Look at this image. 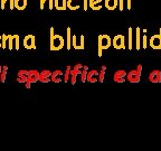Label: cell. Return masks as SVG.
<instances>
[{
    "mask_svg": "<svg viewBox=\"0 0 161 151\" xmlns=\"http://www.w3.org/2000/svg\"><path fill=\"white\" fill-rule=\"evenodd\" d=\"M49 44H50V50H60L63 48L65 40L60 35H56L54 34V28H50V38H49Z\"/></svg>",
    "mask_w": 161,
    "mask_h": 151,
    "instance_id": "cell-1",
    "label": "cell"
},
{
    "mask_svg": "<svg viewBox=\"0 0 161 151\" xmlns=\"http://www.w3.org/2000/svg\"><path fill=\"white\" fill-rule=\"evenodd\" d=\"M112 44V39L108 35H100L98 36V57L102 56V52L108 49Z\"/></svg>",
    "mask_w": 161,
    "mask_h": 151,
    "instance_id": "cell-2",
    "label": "cell"
},
{
    "mask_svg": "<svg viewBox=\"0 0 161 151\" xmlns=\"http://www.w3.org/2000/svg\"><path fill=\"white\" fill-rule=\"evenodd\" d=\"M112 45L115 49H125V40H124V36L119 34L112 39Z\"/></svg>",
    "mask_w": 161,
    "mask_h": 151,
    "instance_id": "cell-3",
    "label": "cell"
},
{
    "mask_svg": "<svg viewBox=\"0 0 161 151\" xmlns=\"http://www.w3.org/2000/svg\"><path fill=\"white\" fill-rule=\"evenodd\" d=\"M24 47L26 49H36V38L34 35L29 34L24 38Z\"/></svg>",
    "mask_w": 161,
    "mask_h": 151,
    "instance_id": "cell-4",
    "label": "cell"
},
{
    "mask_svg": "<svg viewBox=\"0 0 161 151\" xmlns=\"http://www.w3.org/2000/svg\"><path fill=\"white\" fill-rule=\"evenodd\" d=\"M149 44H150L152 49H161V28L160 33L157 34V35H153L150 38Z\"/></svg>",
    "mask_w": 161,
    "mask_h": 151,
    "instance_id": "cell-5",
    "label": "cell"
},
{
    "mask_svg": "<svg viewBox=\"0 0 161 151\" xmlns=\"http://www.w3.org/2000/svg\"><path fill=\"white\" fill-rule=\"evenodd\" d=\"M8 46H9V50L14 49V48L17 49V50H19V36L18 35H9Z\"/></svg>",
    "mask_w": 161,
    "mask_h": 151,
    "instance_id": "cell-6",
    "label": "cell"
},
{
    "mask_svg": "<svg viewBox=\"0 0 161 151\" xmlns=\"http://www.w3.org/2000/svg\"><path fill=\"white\" fill-rule=\"evenodd\" d=\"M140 76H141V72L140 70H131L130 73H128L126 78L130 81L131 83H138L140 81Z\"/></svg>",
    "mask_w": 161,
    "mask_h": 151,
    "instance_id": "cell-7",
    "label": "cell"
},
{
    "mask_svg": "<svg viewBox=\"0 0 161 151\" xmlns=\"http://www.w3.org/2000/svg\"><path fill=\"white\" fill-rule=\"evenodd\" d=\"M126 75H128V74L125 73V70H118V72L114 74V81L118 82V83H123Z\"/></svg>",
    "mask_w": 161,
    "mask_h": 151,
    "instance_id": "cell-8",
    "label": "cell"
},
{
    "mask_svg": "<svg viewBox=\"0 0 161 151\" xmlns=\"http://www.w3.org/2000/svg\"><path fill=\"white\" fill-rule=\"evenodd\" d=\"M149 80L153 83H158V82H161V72L160 70H153L151 72L150 75H149Z\"/></svg>",
    "mask_w": 161,
    "mask_h": 151,
    "instance_id": "cell-9",
    "label": "cell"
},
{
    "mask_svg": "<svg viewBox=\"0 0 161 151\" xmlns=\"http://www.w3.org/2000/svg\"><path fill=\"white\" fill-rule=\"evenodd\" d=\"M103 0H88V7L92 10H101Z\"/></svg>",
    "mask_w": 161,
    "mask_h": 151,
    "instance_id": "cell-10",
    "label": "cell"
},
{
    "mask_svg": "<svg viewBox=\"0 0 161 151\" xmlns=\"http://www.w3.org/2000/svg\"><path fill=\"white\" fill-rule=\"evenodd\" d=\"M104 6L108 8V10H115L119 7V0H105Z\"/></svg>",
    "mask_w": 161,
    "mask_h": 151,
    "instance_id": "cell-11",
    "label": "cell"
},
{
    "mask_svg": "<svg viewBox=\"0 0 161 151\" xmlns=\"http://www.w3.org/2000/svg\"><path fill=\"white\" fill-rule=\"evenodd\" d=\"M54 6L57 10H66L67 8V0H55Z\"/></svg>",
    "mask_w": 161,
    "mask_h": 151,
    "instance_id": "cell-12",
    "label": "cell"
},
{
    "mask_svg": "<svg viewBox=\"0 0 161 151\" xmlns=\"http://www.w3.org/2000/svg\"><path fill=\"white\" fill-rule=\"evenodd\" d=\"M136 50H140V48H141V29H140V27H136Z\"/></svg>",
    "mask_w": 161,
    "mask_h": 151,
    "instance_id": "cell-13",
    "label": "cell"
},
{
    "mask_svg": "<svg viewBox=\"0 0 161 151\" xmlns=\"http://www.w3.org/2000/svg\"><path fill=\"white\" fill-rule=\"evenodd\" d=\"M80 0H67V8L69 10H77L80 8Z\"/></svg>",
    "mask_w": 161,
    "mask_h": 151,
    "instance_id": "cell-14",
    "label": "cell"
},
{
    "mask_svg": "<svg viewBox=\"0 0 161 151\" xmlns=\"http://www.w3.org/2000/svg\"><path fill=\"white\" fill-rule=\"evenodd\" d=\"M27 7V0H15V8L18 10H25Z\"/></svg>",
    "mask_w": 161,
    "mask_h": 151,
    "instance_id": "cell-15",
    "label": "cell"
},
{
    "mask_svg": "<svg viewBox=\"0 0 161 151\" xmlns=\"http://www.w3.org/2000/svg\"><path fill=\"white\" fill-rule=\"evenodd\" d=\"M129 42H128V48L130 50H132V48H133V29H132V27H129Z\"/></svg>",
    "mask_w": 161,
    "mask_h": 151,
    "instance_id": "cell-16",
    "label": "cell"
},
{
    "mask_svg": "<svg viewBox=\"0 0 161 151\" xmlns=\"http://www.w3.org/2000/svg\"><path fill=\"white\" fill-rule=\"evenodd\" d=\"M66 34H67V37H66V47H67V50H70V47H72V34H70V27H67Z\"/></svg>",
    "mask_w": 161,
    "mask_h": 151,
    "instance_id": "cell-17",
    "label": "cell"
},
{
    "mask_svg": "<svg viewBox=\"0 0 161 151\" xmlns=\"http://www.w3.org/2000/svg\"><path fill=\"white\" fill-rule=\"evenodd\" d=\"M72 46H73L75 49H80V44L77 43V36L76 35H73V37H72Z\"/></svg>",
    "mask_w": 161,
    "mask_h": 151,
    "instance_id": "cell-18",
    "label": "cell"
},
{
    "mask_svg": "<svg viewBox=\"0 0 161 151\" xmlns=\"http://www.w3.org/2000/svg\"><path fill=\"white\" fill-rule=\"evenodd\" d=\"M8 39H9V36L6 35V34H3V40H1V44H3L1 48H3V49H5V48L7 47V42H8Z\"/></svg>",
    "mask_w": 161,
    "mask_h": 151,
    "instance_id": "cell-19",
    "label": "cell"
},
{
    "mask_svg": "<svg viewBox=\"0 0 161 151\" xmlns=\"http://www.w3.org/2000/svg\"><path fill=\"white\" fill-rule=\"evenodd\" d=\"M104 70H105V66L102 67V70L98 73V82H103L104 80Z\"/></svg>",
    "mask_w": 161,
    "mask_h": 151,
    "instance_id": "cell-20",
    "label": "cell"
},
{
    "mask_svg": "<svg viewBox=\"0 0 161 151\" xmlns=\"http://www.w3.org/2000/svg\"><path fill=\"white\" fill-rule=\"evenodd\" d=\"M86 75H87V67H84V70L82 72V77H80V81H82V82H85Z\"/></svg>",
    "mask_w": 161,
    "mask_h": 151,
    "instance_id": "cell-21",
    "label": "cell"
},
{
    "mask_svg": "<svg viewBox=\"0 0 161 151\" xmlns=\"http://www.w3.org/2000/svg\"><path fill=\"white\" fill-rule=\"evenodd\" d=\"M147 45H148V38H147L146 35H143V37H142V46H143V49L147 48Z\"/></svg>",
    "mask_w": 161,
    "mask_h": 151,
    "instance_id": "cell-22",
    "label": "cell"
},
{
    "mask_svg": "<svg viewBox=\"0 0 161 151\" xmlns=\"http://www.w3.org/2000/svg\"><path fill=\"white\" fill-rule=\"evenodd\" d=\"M119 9H120V11L124 10V0H119Z\"/></svg>",
    "mask_w": 161,
    "mask_h": 151,
    "instance_id": "cell-23",
    "label": "cell"
},
{
    "mask_svg": "<svg viewBox=\"0 0 161 151\" xmlns=\"http://www.w3.org/2000/svg\"><path fill=\"white\" fill-rule=\"evenodd\" d=\"M88 9V0H83V10L86 11Z\"/></svg>",
    "mask_w": 161,
    "mask_h": 151,
    "instance_id": "cell-24",
    "label": "cell"
},
{
    "mask_svg": "<svg viewBox=\"0 0 161 151\" xmlns=\"http://www.w3.org/2000/svg\"><path fill=\"white\" fill-rule=\"evenodd\" d=\"M8 3H9V9L13 10L15 8V0H8Z\"/></svg>",
    "mask_w": 161,
    "mask_h": 151,
    "instance_id": "cell-25",
    "label": "cell"
},
{
    "mask_svg": "<svg viewBox=\"0 0 161 151\" xmlns=\"http://www.w3.org/2000/svg\"><path fill=\"white\" fill-rule=\"evenodd\" d=\"M80 49H84V36H83V35H80Z\"/></svg>",
    "mask_w": 161,
    "mask_h": 151,
    "instance_id": "cell-26",
    "label": "cell"
},
{
    "mask_svg": "<svg viewBox=\"0 0 161 151\" xmlns=\"http://www.w3.org/2000/svg\"><path fill=\"white\" fill-rule=\"evenodd\" d=\"M48 1V7H49V10H53L54 8V0H47Z\"/></svg>",
    "mask_w": 161,
    "mask_h": 151,
    "instance_id": "cell-27",
    "label": "cell"
},
{
    "mask_svg": "<svg viewBox=\"0 0 161 151\" xmlns=\"http://www.w3.org/2000/svg\"><path fill=\"white\" fill-rule=\"evenodd\" d=\"M8 0H1V1H0V7H1V9H5L6 8V3H7Z\"/></svg>",
    "mask_w": 161,
    "mask_h": 151,
    "instance_id": "cell-28",
    "label": "cell"
},
{
    "mask_svg": "<svg viewBox=\"0 0 161 151\" xmlns=\"http://www.w3.org/2000/svg\"><path fill=\"white\" fill-rule=\"evenodd\" d=\"M131 6H132V0H126V9L130 10Z\"/></svg>",
    "mask_w": 161,
    "mask_h": 151,
    "instance_id": "cell-29",
    "label": "cell"
},
{
    "mask_svg": "<svg viewBox=\"0 0 161 151\" xmlns=\"http://www.w3.org/2000/svg\"><path fill=\"white\" fill-rule=\"evenodd\" d=\"M47 1V0H40V9L44 10V8H45V3Z\"/></svg>",
    "mask_w": 161,
    "mask_h": 151,
    "instance_id": "cell-30",
    "label": "cell"
},
{
    "mask_svg": "<svg viewBox=\"0 0 161 151\" xmlns=\"http://www.w3.org/2000/svg\"><path fill=\"white\" fill-rule=\"evenodd\" d=\"M1 40H3V35H0V47L3 46V44H1Z\"/></svg>",
    "mask_w": 161,
    "mask_h": 151,
    "instance_id": "cell-31",
    "label": "cell"
}]
</instances>
